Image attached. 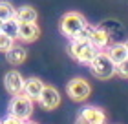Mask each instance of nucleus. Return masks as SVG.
Returning <instances> with one entry per match:
<instances>
[{"mask_svg": "<svg viewBox=\"0 0 128 124\" xmlns=\"http://www.w3.org/2000/svg\"><path fill=\"white\" fill-rule=\"evenodd\" d=\"M68 53L73 60L86 66V64H90L94 60V57L99 53V49H95L92 46L90 40H72V44L68 46Z\"/></svg>", "mask_w": 128, "mask_h": 124, "instance_id": "f03ea898", "label": "nucleus"}, {"mask_svg": "<svg viewBox=\"0 0 128 124\" xmlns=\"http://www.w3.org/2000/svg\"><path fill=\"white\" fill-rule=\"evenodd\" d=\"M8 110H9V115H13V117H16V119H20V121L31 119V115H33V100L28 95H24V93L13 95Z\"/></svg>", "mask_w": 128, "mask_h": 124, "instance_id": "20e7f679", "label": "nucleus"}, {"mask_svg": "<svg viewBox=\"0 0 128 124\" xmlns=\"http://www.w3.org/2000/svg\"><path fill=\"white\" fill-rule=\"evenodd\" d=\"M24 84H26V79L22 77L20 71H16V69H9V71L4 75V88L11 97L24 93Z\"/></svg>", "mask_w": 128, "mask_h": 124, "instance_id": "423d86ee", "label": "nucleus"}, {"mask_svg": "<svg viewBox=\"0 0 128 124\" xmlns=\"http://www.w3.org/2000/svg\"><path fill=\"white\" fill-rule=\"evenodd\" d=\"M79 115L82 119H86L90 124H104L106 122V113L101 108H97V106H84Z\"/></svg>", "mask_w": 128, "mask_h": 124, "instance_id": "9d476101", "label": "nucleus"}, {"mask_svg": "<svg viewBox=\"0 0 128 124\" xmlns=\"http://www.w3.org/2000/svg\"><path fill=\"white\" fill-rule=\"evenodd\" d=\"M60 93H59V90L57 88H53V86H44V90H42V93H40V97H38V100L37 102L42 106L44 110H48V111H51V110H57L60 106Z\"/></svg>", "mask_w": 128, "mask_h": 124, "instance_id": "0eeeda50", "label": "nucleus"}, {"mask_svg": "<svg viewBox=\"0 0 128 124\" xmlns=\"http://www.w3.org/2000/svg\"><path fill=\"white\" fill-rule=\"evenodd\" d=\"M44 86H46V84H44L40 79L31 77V79H28L26 84H24V95H28V97L35 102V100H38L40 93H42V90H44Z\"/></svg>", "mask_w": 128, "mask_h": 124, "instance_id": "9b49d317", "label": "nucleus"}, {"mask_svg": "<svg viewBox=\"0 0 128 124\" xmlns=\"http://www.w3.org/2000/svg\"><path fill=\"white\" fill-rule=\"evenodd\" d=\"M15 15H16V9L13 7V4L6 2V0H0V22L15 18Z\"/></svg>", "mask_w": 128, "mask_h": 124, "instance_id": "dca6fc26", "label": "nucleus"}, {"mask_svg": "<svg viewBox=\"0 0 128 124\" xmlns=\"http://www.w3.org/2000/svg\"><path fill=\"white\" fill-rule=\"evenodd\" d=\"M86 24H88V22H86L82 13H79V11H68L66 15H62V18L59 22V27H60V33L64 37H68L72 40Z\"/></svg>", "mask_w": 128, "mask_h": 124, "instance_id": "7ed1b4c3", "label": "nucleus"}, {"mask_svg": "<svg viewBox=\"0 0 128 124\" xmlns=\"http://www.w3.org/2000/svg\"><path fill=\"white\" fill-rule=\"evenodd\" d=\"M92 29H94V26H90V24H86L80 31L75 35V37L72 40H90V35H92Z\"/></svg>", "mask_w": 128, "mask_h": 124, "instance_id": "6ab92c4d", "label": "nucleus"}, {"mask_svg": "<svg viewBox=\"0 0 128 124\" xmlns=\"http://www.w3.org/2000/svg\"><path fill=\"white\" fill-rule=\"evenodd\" d=\"M15 18L18 22H37L38 13H37V9H35V7H31V5H22V7L16 9Z\"/></svg>", "mask_w": 128, "mask_h": 124, "instance_id": "4468645a", "label": "nucleus"}, {"mask_svg": "<svg viewBox=\"0 0 128 124\" xmlns=\"http://www.w3.org/2000/svg\"><path fill=\"white\" fill-rule=\"evenodd\" d=\"M38 37H40V27L37 22H20L18 24V40L31 44Z\"/></svg>", "mask_w": 128, "mask_h": 124, "instance_id": "6e6552de", "label": "nucleus"}, {"mask_svg": "<svg viewBox=\"0 0 128 124\" xmlns=\"http://www.w3.org/2000/svg\"><path fill=\"white\" fill-rule=\"evenodd\" d=\"M124 46H126V49H128V40H126V42H124Z\"/></svg>", "mask_w": 128, "mask_h": 124, "instance_id": "5701e85b", "label": "nucleus"}, {"mask_svg": "<svg viewBox=\"0 0 128 124\" xmlns=\"http://www.w3.org/2000/svg\"><path fill=\"white\" fill-rule=\"evenodd\" d=\"M75 124H90V122L86 121V119H82V117L79 115V117H77V121H75Z\"/></svg>", "mask_w": 128, "mask_h": 124, "instance_id": "412c9836", "label": "nucleus"}, {"mask_svg": "<svg viewBox=\"0 0 128 124\" xmlns=\"http://www.w3.org/2000/svg\"><path fill=\"white\" fill-rule=\"evenodd\" d=\"M0 124H22V121L16 119V117H13V115H8L4 121H0Z\"/></svg>", "mask_w": 128, "mask_h": 124, "instance_id": "aec40b11", "label": "nucleus"}, {"mask_svg": "<svg viewBox=\"0 0 128 124\" xmlns=\"http://www.w3.org/2000/svg\"><path fill=\"white\" fill-rule=\"evenodd\" d=\"M22 124H37V122H33L31 119H26V121H22Z\"/></svg>", "mask_w": 128, "mask_h": 124, "instance_id": "4be33fe9", "label": "nucleus"}, {"mask_svg": "<svg viewBox=\"0 0 128 124\" xmlns=\"http://www.w3.org/2000/svg\"><path fill=\"white\" fill-rule=\"evenodd\" d=\"M4 55H6V60H8V64H11V66H20V64L26 62L28 51L22 48V46L13 44V48H11L9 51H6Z\"/></svg>", "mask_w": 128, "mask_h": 124, "instance_id": "f8f14e48", "label": "nucleus"}, {"mask_svg": "<svg viewBox=\"0 0 128 124\" xmlns=\"http://www.w3.org/2000/svg\"><path fill=\"white\" fill-rule=\"evenodd\" d=\"M18 24H20V22L16 20V18L6 20V22H2V24H0V31L6 33L8 37H11L13 40H16V38H18Z\"/></svg>", "mask_w": 128, "mask_h": 124, "instance_id": "2eb2a0df", "label": "nucleus"}, {"mask_svg": "<svg viewBox=\"0 0 128 124\" xmlns=\"http://www.w3.org/2000/svg\"><path fill=\"white\" fill-rule=\"evenodd\" d=\"M88 66L92 69V73H94V77H97L99 80H110L115 75V64L108 57L106 51H99Z\"/></svg>", "mask_w": 128, "mask_h": 124, "instance_id": "f257e3e1", "label": "nucleus"}, {"mask_svg": "<svg viewBox=\"0 0 128 124\" xmlns=\"http://www.w3.org/2000/svg\"><path fill=\"white\" fill-rule=\"evenodd\" d=\"M104 51H106L108 57L114 60V64H119L121 60H124V58L128 57V49H126V46H124L123 42H117V44L108 46Z\"/></svg>", "mask_w": 128, "mask_h": 124, "instance_id": "ddd939ff", "label": "nucleus"}, {"mask_svg": "<svg viewBox=\"0 0 128 124\" xmlns=\"http://www.w3.org/2000/svg\"><path fill=\"white\" fill-rule=\"evenodd\" d=\"M110 38H112V37H110V33L102 26H94L92 35H90V42H92V46H94L95 49L104 51L110 46Z\"/></svg>", "mask_w": 128, "mask_h": 124, "instance_id": "1a4fd4ad", "label": "nucleus"}, {"mask_svg": "<svg viewBox=\"0 0 128 124\" xmlns=\"http://www.w3.org/2000/svg\"><path fill=\"white\" fill-rule=\"evenodd\" d=\"M115 75L123 77V79H128V57L124 60H121L119 64H115Z\"/></svg>", "mask_w": 128, "mask_h": 124, "instance_id": "a211bd4d", "label": "nucleus"}, {"mask_svg": "<svg viewBox=\"0 0 128 124\" xmlns=\"http://www.w3.org/2000/svg\"><path fill=\"white\" fill-rule=\"evenodd\" d=\"M66 95L73 100V102H84L92 95V86L90 82L82 79V77H75L66 84Z\"/></svg>", "mask_w": 128, "mask_h": 124, "instance_id": "39448f33", "label": "nucleus"}, {"mask_svg": "<svg viewBox=\"0 0 128 124\" xmlns=\"http://www.w3.org/2000/svg\"><path fill=\"white\" fill-rule=\"evenodd\" d=\"M13 44H15V40L8 37L6 33L0 31V53H6V51H9L11 48H13Z\"/></svg>", "mask_w": 128, "mask_h": 124, "instance_id": "f3484780", "label": "nucleus"}]
</instances>
